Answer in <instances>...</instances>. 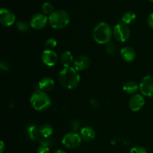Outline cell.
I'll return each mask as SVG.
<instances>
[{"mask_svg":"<svg viewBox=\"0 0 153 153\" xmlns=\"http://www.w3.org/2000/svg\"><path fill=\"white\" fill-rule=\"evenodd\" d=\"M59 81L64 88L73 90L80 82V75L74 67H64L59 73Z\"/></svg>","mask_w":153,"mask_h":153,"instance_id":"1","label":"cell"},{"mask_svg":"<svg viewBox=\"0 0 153 153\" xmlns=\"http://www.w3.org/2000/svg\"><path fill=\"white\" fill-rule=\"evenodd\" d=\"M113 36V30L107 22H102L97 24L93 31V38L99 44H108Z\"/></svg>","mask_w":153,"mask_h":153,"instance_id":"2","label":"cell"},{"mask_svg":"<svg viewBox=\"0 0 153 153\" xmlns=\"http://www.w3.org/2000/svg\"><path fill=\"white\" fill-rule=\"evenodd\" d=\"M30 104L36 111H43L49 108L52 105V100L46 92L37 90L34 91L30 98Z\"/></svg>","mask_w":153,"mask_h":153,"instance_id":"3","label":"cell"},{"mask_svg":"<svg viewBox=\"0 0 153 153\" xmlns=\"http://www.w3.org/2000/svg\"><path fill=\"white\" fill-rule=\"evenodd\" d=\"M70 18L67 12L63 10H55L49 16V24L55 29H63L70 23Z\"/></svg>","mask_w":153,"mask_h":153,"instance_id":"4","label":"cell"},{"mask_svg":"<svg viewBox=\"0 0 153 153\" xmlns=\"http://www.w3.org/2000/svg\"><path fill=\"white\" fill-rule=\"evenodd\" d=\"M131 31L127 25L122 23L117 24L113 29V36L115 40L118 42L124 43L129 39Z\"/></svg>","mask_w":153,"mask_h":153,"instance_id":"5","label":"cell"},{"mask_svg":"<svg viewBox=\"0 0 153 153\" xmlns=\"http://www.w3.org/2000/svg\"><path fill=\"white\" fill-rule=\"evenodd\" d=\"M80 134L76 132H70L66 134L62 138V144L67 149H75L82 143Z\"/></svg>","mask_w":153,"mask_h":153,"instance_id":"6","label":"cell"},{"mask_svg":"<svg viewBox=\"0 0 153 153\" xmlns=\"http://www.w3.org/2000/svg\"><path fill=\"white\" fill-rule=\"evenodd\" d=\"M140 91L142 95L146 97H153V76L147 75L144 76L140 83Z\"/></svg>","mask_w":153,"mask_h":153,"instance_id":"7","label":"cell"},{"mask_svg":"<svg viewBox=\"0 0 153 153\" xmlns=\"http://www.w3.org/2000/svg\"><path fill=\"white\" fill-rule=\"evenodd\" d=\"M48 22H49V17H47L46 14L37 13L31 16L30 25L34 29L41 30L46 26Z\"/></svg>","mask_w":153,"mask_h":153,"instance_id":"8","label":"cell"},{"mask_svg":"<svg viewBox=\"0 0 153 153\" xmlns=\"http://www.w3.org/2000/svg\"><path fill=\"white\" fill-rule=\"evenodd\" d=\"M41 59L45 65L48 67H54L58 62V56L55 51L46 49L42 53Z\"/></svg>","mask_w":153,"mask_h":153,"instance_id":"9","label":"cell"},{"mask_svg":"<svg viewBox=\"0 0 153 153\" xmlns=\"http://www.w3.org/2000/svg\"><path fill=\"white\" fill-rule=\"evenodd\" d=\"M16 21V16L11 10L1 8L0 10V22L4 26H10Z\"/></svg>","mask_w":153,"mask_h":153,"instance_id":"10","label":"cell"},{"mask_svg":"<svg viewBox=\"0 0 153 153\" xmlns=\"http://www.w3.org/2000/svg\"><path fill=\"white\" fill-rule=\"evenodd\" d=\"M145 105V100L143 96L140 94H134L130 98L128 102V105L129 108L132 111L137 112L141 110Z\"/></svg>","mask_w":153,"mask_h":153,"instance_id":"11","label":"cell"},{"mask_svg":"<svg viewBox=\"0 0 153 153\" xmlns=\"http://www.w3.org/2000/svg\"><path fill=\"white\" fill-rule=\"evenodd\" d=\"M74 68L77 71H84L89 68L91 60L86 55H79L74 60Z\"/></svg>","mask_w":153,"mask_h":153,"instance_id":"12","label":"cell"},{"mask_svg":"<svg viewBox=\"0 0 153 153\" xmlns=\"http://www.w3.org/2000/svg\"><path fill=\"white\" fill-rule=\"evenodd\" d=\"M38 88L40 91L43 92L52 91L55 88V81L50 77H44L38 82Z\"/></svg>","mask_w":153,"mask_h":153,"instance_id":"13","label":"cell"},{"mask_svg":"<svg viewBox=\"0 0 153 153\" xmlns=\"http://www.w3.org/2000/svg\"><path fill=\"white\" fill-rule=\"evenodd\" d=\"M120 56L123 61L131 62L136 58L137 54L135 50L130 46H126L120 50Z\"/></svg>","mask_w":153,"mask_h":153,"instance_id":"14","label":"cell"},{"mask_svg":"<svg viewBox=\"0 0 153 153\" xmlns=\"http://www.w3.org/2000/svg\"><path fill=\"white\" fill-rule=\"evenodd\" d=\"M80 136L83 140L86 142H90L95 138L96 131L92 127L85 126L81 130Z\"/></svg>","mask_w":153,"mask_h":153,"instance_id":"15","label":"cell"},{"mask_svg":"<svg viewBox=\"0 0 153 153\" xmlns=\"http://www.w3.org/2000/svg\"><path fill=\"white\" fill-rule=\"evenodd\" d=\"M123 89L127 94L134 95L137 92L138 89H140V86L134 81H128L123 85Z\"/></svg>","mask_w":153,"mask_h":153,"instance_id":"16","label":"cell"},{"mask_svg":"<svg viewBox=\"0 0 153 153\" xmlns=\"http://www.w3.org/2000/svg\"><path fill=\"white\" fill-rule=\"evenodd\" d=\"M60 60L64 67H70L74 63L75 59H73V55L70 51H64L61 55Z\"/></svg>","mask_w":153,"mask_h":153,"instance_id":"17","label":"cell"},{"mask_svg":"<svg viewBox=\"0 0 153 153\" xmlns=\"http://www.w3.org/2000/svg\"><path fill=\"white\" fill-rule=\"evenodd\" d=\"M26 134L28 138L32 140H36L39 138V136L40 135L39 128L35 125L28 126L26 129Z\"/></svg>","mask_w":153,"mask_h":153,"instance_id":"18","label":"cell"},{"mask_svg":"<svg viewBox=\"0 0 153 153\" xmlns=\"http://www.w3.org/2000/svg\"><path fill=\"white\" fill-rule=\"evenodd\" d=\"M40 134L42 137L44 138H49L50 136L52 135L54 132L53 128L49 124H43L41 126L39 127Z\"/></svg>","mask_w":153,"mask_h":153,"instance_id":"19","label":"cell"},{"mask_svg":"<svg viewBox=\"0 0 153 153\" xmlns=\"http://www.w3.org/2000/svg\"><path fill=\"white\" fill-rule=\"evenodd\" d=\"M136 20V15L135 13L131 11H128L123 14L122 17V21L126 25H131L134 23Z\"/></svg>","mask_w":153,"mask_h":153,"instance_id":"20","label":"cell"},{"mask_svg":"<svg viewBox=\"0 0 153 153\" xmlns=\"http://www.w3.org/2000/svg\"><path fill=\"white\" fill-rule=\"evenodd\" d=\"M31 25H28L26 22L25 21H18L16 22V27L17 28L18 31H21V32H27L29 31V28Z\"/></svg>","mask_w":153,"mask_h":153,"instance_id":"21","label":"cell"},{"mask_svg":"<svg viewBox=\"0 0 153 153\" xmlns=\"http://www.w3.org/2000/svg\"><path fill=\"white\" fill-rule=\"evenodd\" d=\"M42 10L44 13V14L50 15L53 12V6L51 3L46 1L42 4Z\"/></svg>","mask_w":153,"mask_h":153,"instance_id":"22","label":"cell"},{"mask_svg":"<svg viewBox=\"0 0 153 153\" xmlns=\"http://www.w3.org/2000/svg\"><path fill=\"white\" fill-rule=\"evenodd\" d=\"M57 44V40L54 38H49L45 43V46H46V49H50L52 50L53 49H55L56 47Z\"/></svg>","mask_w":153,"mask_h":153,"instance_id":"23","label":"cell"},{"mask_svg":"<svg viewBox=\"0 0 153 153\" xmlns=\"http://www.w3.org/2000/svg\"><path fill=\"white\" fill-rule=\"evenodd\" d=\"M130 153H148L147 150L143 146H134L130 149Z\"/></svg>","mask_w":153,"mask_h":153,"instance_id":"24","label":"cell"},{"mask_svg":"<svg viewBox=\"0 0 153 153\" xmlns=\"http://www.w3.org/2000/svg\"><path fill=\"white\" fill-rule=\"evenodd\" d=\"M50 152V149L49 146H44V145H40L37 149V153H49Z\"/></svg>","mask_w":153,"mask_h":153,"instance_id":"25","label":"cell"},{"mask_svg":"<svg viewBox=\"0 0 153 153\" xmlns=\"http://www.w3.org/2000/svg\"><path fill=\"white\" fill-rule=\"evenodd\" d=\"M147 23L149 26L153 29V13H151L147 18Z\"/></svg>","mask_w":153,"mask_h":153,"instance_id":"26","label":"cell"},{"mask_svg":"<svg viewBox=\"0 0 153 153\" xmlns=\"http://www.w3.org/2000/svg\"><path fill=\"white\" fill-rule=\"evenodd\" d=\"M0 67H1V70H4V71H7V70H9V65L7 64V63L4 62V61H1V64H0Z\"/></svg>","mask_w":153,"mask_h":153,"instance_id":"27","label":"cell"},{"mask_svg":"<svg viewBox=\"0 0 153 153\" xmlns=\"http://www.w3.org/2000/svg\"><path fill=\"white\" fill-rule=\"evenodd\" d=\"M4 149V143L3 141H1V146H0V153H3Z\"/></svg>","mask_w":153,"mask_h":153,"instance_id":"28","label":"cell"},{"mask_svg":"<svg viewBox=\"0 0 153 153\" xmlns=\"http://www.w3.org/2000/svg\"><path fill=\"white\" fill-rule=\"evenodd\" d=\"M54 153H66V152H64V150H62V149H58V150L55 151Z\"/></svg>","mask_w":153,"mask_h":153,"instance_id":"29","label":"cell"},{"mask_svg":"<svg viewBox=\"0 0 153 153\" xmlns=\"http://www.w3.org/2000/svg\"><path fill=\"white\" fill-rule=\"evenodd\" d=\"M148 1H153V0H148Z\"/></svg>","mask_w":153,"mask_h":153,"instance_id":"30","label":"cell"}]
</instances>
